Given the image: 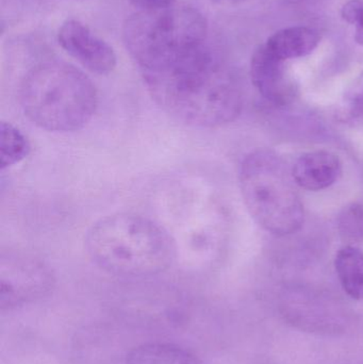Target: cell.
<instances>
[{
	"mask_svg": "<svg viewBox=\"0 0 363 364\" xmlns=\"http://www.w3.org/2000/svg\"><path fill=\"white\" fill-rule=\"evenodd\" d=\"M142 76L158 106L185 125L220 127L234 122L242 110L240 90L222 72L206 44Z\"/></svg>",
	"mask_w": 363,
	"mask_h": 364,
	"instance_id": "1",
	"label": "cell"
},
{
	"mask_svg": "<svg viewBox=\"0 0 363 364\" xmlns=\"http://www.w3.org/2000/svg\"><path fill=\"white\" fill-rule=\"evenodd\" d=\"M85 250L94 263L124 277L163 273L176 258L172 235L144 216L117 213L96 222L87 231Z\"/></svg>",
	"mask_w": 363,
	"mask_h": 364,
	"instance_id": "2",
	"label": "cell"
},
{
	"mask_svg": "<svg viewBox=\"0 0 363 364\" xmlns=\"http://www.w3.org/2000/svg\"><path fill=\"white\" fill-rule=\"evenodd\" d=\"M18 100L32 124L61 134L82 129L98 107L93 81L76 66L59 60L40 62L28 70L19 85Z\"/></svg>",
	"mask_w": 363,
	"mask_h": 364,
	"instance_id": "3",
	"label": "cell"
},
{
	"mask_svg": "<svg viewBox=\"0 0 363 364\" xmlns=\"http://www.w3.org/2000/svg\"><path fill=\"white\" fill-rule=\"evenodd\" d=\"M207 31L202 12L177 1L166 8L139 10L130 15L123 25V40L143 75L168 68L204 46Z\"/></svg>",
	"mask_w": 363,
	"mask_h": 364,
	"instance_id": "4",
	"label": "cell"
},
{
	"mask_svg": "<svg viewBox=\"0 0 363 364\" xmlns=\"http://www.w3.org/2000/svg\"><path fill=\"white\" fill-rule=\"evenodd\" d=\"M247 211L261 228L277 237L293 235L304 224V205L285 160L272 149L249 153L240 168Z\"/></svg>",
	"mask_w": 363,
	"mask_h": 364,
	"instance_id": "5",
	"label": "cell"
},
{
	"mask_svg": "<svg viewBox=\"0 0 363 364\" xmlns=\"http://www.w3.org/2000/svg\"><path fill=\"white\" fill-rule=\"evenodd\" d=\"M55 276L42 261L19 252L2 254L0 259V308L12 311L48 296Z\"/></svg>",
	"mask_w": 363,
	"mask_h": 364,
	"instance_id": "6",
	"label": "cell"
},
{
	"mask_svg": "<svg viewBox=\"0 0 363 364\" xmlns=\"http://www.w3.org/2000/svg\"><path fill=\"white\" fill-rule=\"evenodd\" d=\"M58 42L70 57L94 74L109 75L117 68L113 47L78 19H67L62 23Z\"/></svg>",
	"mask_w": 363,
	"mask_h": 364,
	"instance_id": "7",
	"label": "cell"
},
{
	"mask_svg": "<svg viewBox=\"0 0 363 364\" xmlns=\"http://www.w3.org/2000/svg\"><path fill=\"white\" fill-rule=\"evenodd\" d=\"M251 78L260 95L275 106L291 104L298 96V85L286 61L273 55L264 44L251 55Z\"/></svg>",
	"mask_w": 363,
	"mask_h": 364,
	"instance_id": "8",
	"label": "cell"
},
{
	"mask_svg": "<svg viewBox=\"0 0 363 364\" xmlns=\"http://www.w3.org/2000/svg\"><path fill=\"white\" fill-rule=\"evenodd\" d=\"M281 316L293 328L319 336L341 335L351 324V318L339 308L309 301L285 304Z\"/></svg>",
	"mask_w": 363,
	"mask_h": 364,
	"instance_id": "9",
	"label": "cell"
},
{
	"mask_svg": "<svg viewBox=\"0 0 363 364\" xmlns=\"http://www.w3.org/2000/svg\"><path fill=\"white\" fill-rule=\"evenodd\" d=\"M291 172L296 186L317 192L338 181L342 174V164L338 156L330 151H310L296 160Z\"/></svg>",
	"mask_w": 363,
	"mask_h": 364,
	"instance_id": "10",
	"label": "cell"
},
{
	"mask_svg": "<svg viewBox=\"0 0 363 364\" xmlns=\"http://www.w3.org/2000/svg\"><path fill=\"white\" fill-rule=\"evenodd\" d=\"M321 38L318 30L296 26L275 32L264 45L273 55L287 61L310 55L319 46Z\"/></svg>",
	"mask_w": 363,
	"mask_h": 364,
	"instance_id": "11",
	"label": "cell"
},
{
	"mask_svg": "<svg viewBox=\"0 0 363 364\" xmlns=\"http://www.w3.org/2000/svg\"><path fill=\"white\" fill-rule=\"evenodd\" d=\"M126 364H206L185 348L172 343H145L132 348Z\"/></svg>",
	"mask_w": 363,
	"mask_h": 364,
	"instance_id": "12",
	"label": "cell"
},
{
	"mask_svg": "<svg viewBox=\"0 0 363 364\" xmlns=\"http://www.w3.org/2000/svg\"><path fill=\"white\" fill-rule=\"evenodd\" d=\"M335 267L345 292L363 301V252L357 246L345 245L337 252Z\"/></svg>",
	"mask_w": 363,
	"mask_h": 364,
	"instance_id": "13",
	"label": "cell"
},
{
	"mask_svg": "<svg viewBox=\"0 0 363 364\" xmlns=\"http://www.w3.org/2000/svg\"><path fill=\"white\" fill-rule=\"evenodd\" d=\"M31 145L27 136L6 122L0 123V168L1 171L21 164L29 156Z\"/></svg>",
	"mask_w": 363,
	"mask_h": 364,
	"instance_id": "14",
	"label": "cell"
},
{
	"mask_svg": "<svg viewBox=\"0 0 363 364\" xmlns=\"http://www.w3.org/2000/svg\"><path fill=\"white\" fill-rule=\"evenodd\" d=\"M337 119L353 129L363 132V72L345 90L337 107Z\"/></svg>",
	"mask_w": 363,
	"mask_h": 364,
	"instance_id": "15",
	"label": "cell"
},
{
	"mask_svg": "<svg viewBox=\"0 0 363 364\" xmlns=\"http://www.w3.org/2000/svg\"><path fill=\"white\" fill-rule=\"evenodd\" d=\"M339 235L347 245L363 242V203H353L347 205L337 220Z\"/></svg>",
	"mask_w": 363,
	"mask_h": 364,
	"instance_id": "16",
	"label": "cell"
},
{
	"mask_svg": "<svg viewBox=\"0 0 363 364\" xmlns=\"http://www.w3.org/2000/svg\"><path fill=\"white\" fill-rule=\"evenodd\" d=\"M341 16L350 25L355 28V38L357 44L363 46V0H349L341 9Z\"/></svg>",
	"mask_w": 363,
	"mask_h": 364,
	"instance_id": "17",
	"label": "cell"
},
{
	"mask_svg": "<svg viewBox=\"0 0 363 364\" xmlns=\"http://www.w3.org/2000/svg\"><path fill=\"white\" fill-rule=\"evenodd\" d=\"M139 10H157L176 4L177 0H130Z\"/></svg>",
	"mask_w": 363,
	"mask_h": 364,
	"instance_id": "18",
	"label": "cell"
},
{
	"mask_svg": "<svg viewBox=\"0 0 363 364\" xmlns=\"http://www.w3.org/2000/svg\"><path fill=\"white\" fill-rule=\"evenodd\" d=\"M213 1L217 2V4H237V2L242 1V0H213Z\"/></svg>",
	"mask_w": 363,
	"mask_h": 364,
	"instance_id": "19",
	"label": "cell"
}]
</instances>
